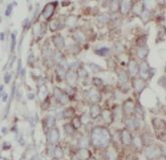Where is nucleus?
<instances>
[{
  "mask_svg": "<svg viewBox=\"0 0 166 160\" xmlns=\"http://www.w3.org/2000/svg\"><path fill=\"white\" fill-rule=\"evenodd\" d=\"M100 115H102L101 107L98 104L94 103L91 107H90V109H89V116H90V118L95 120V119H97L99 117Z\"/></svg>",
  "mask_w": 166,
  "mask_h": 160,
  "instance_id": "nucleus-4",
  "label": "nucleus"
},
{
  "mask_svg": "<svg viewBox=\"0 0 166 160\" xmlns=\"http://www.w3.org/2000/svg\"><path fill=\"white\" fill-rule=\"evenodd\" d=\"M54 96L57 99L59 103H61L62 104H66L68 101V96L67 93L63 92L62 90H60L59 88L54 89Z\"/></svg>",
  "mask_w": 166,
  "mask_h": 160,
  "instance_id": "nucleus-3",
  "label": "nucleus"
},
{
  "mask_svg": "<svg viewBox=\"0 0 166 160\" xmlns=\"http://www.w3.org/2000/svg\"><path fill=\"white\" fill-rule=\"evenodd\" d=\"M54 156L57 159H60V158H62L64 156V152H63L62 148H60L58 146L55 148V150H54Z\"/></svg>",
  "mask_w": 166,
  "mask_h": 160,
  "instance_id": "nucleus-12",
  "label": "nucleus"
},
{
  "mask_svg": "<svg viewBox=\"0 0 166 160\" xmlns=\"http://www.w3.org/2000/svg\"><path fill=\"white\" fill-rule=\"evenodd\" d=\"M89 99H91L92 101H94V103H95V100H99V99H100V96L98 95V92L91 91V92L89 93Z\"/></svg>",
  "mask_w": 166,
  "mask_h": 160,
  "instance_id": "nucleus-14",
  "label": "nucleus"
},
{
  "mask_svg": "<svg viewBox=\"0 0 166 160\" xmlns=\"http://www.w3.org/2000/svg\"><path fill=\"white\" fill-rule=\"evenodd\" d=\"M72 126L75 128V130H78L81 128L82 126V120L79 117H75L73 120H72Z\"/></svg>",
  "mask_w": 166,
  "mask_h": 160,
  "instance_id": "nucleus-11",
  "label": "nucleus"
},
{
  "mask_svg": "<svg viewBox=\"0 0 166 160\" xmlns=\"http://www.w3.org/2000/svg\"><path fill=\"white\" fill-rule=\"evenodd\" d=\"M65 130H66V133L68 135H72L75 132V128L70 124H66L65 125Z\"/></svg>",
  "mask_w": 166,
  "mask_h": 160,
  "instance_id": "nucleus-13",
  "label": "nucleus"
},
{
  "mask_svg": "<svg viewBox=\"0 0 166 160\" xmlns=\"http://www.w3.org/2000/svg\"><path fill=\"white\" fill-rule=\"evenodd\" d=\"M89 160H96V159H94V158H90Z\"/></svg>",
  "mask_w": 166,
  "mask_h": 160,
  "instance_id": "nucleus-17",
  "label": "nucleus"
},
{
  "mask_svg": "<svg viewBox=\"0 0 166 160\" xmlns=\"http://www.w3.org/2000/svg\"><path fill=\"white\" fill-rule=\"evenodd\" d=\"M102 83H103V82H102L101 79H98V78H94V79H93V84H94V85L100 86Z\"/></svg>",
  "mask_w": 166,
  "mask_h": 160,
  "instance_id": "nucleus-15",
  "label": "nucleus"
},
{
  "mask_svg": "<svg viewBox=\"0 0 166 160\" xmlns=\"http://www.w3.org/2000/svg\"><path fill=\"white\" fill-rule=\"evenodd\" d=\"M90 142L95 147H107L110 142V133L104 127H95L91 132Z\"/></svg>",
  "mask_w": 166,
  "mask_h": 160,
  "instance_id": "nucleus-1",
  "label": "nucleus"
},
{
  "mask_svg": "<svg viewBox=\"0 0 166 160\" xmlns=\"http://www.w3.org/2000/svg\"><path fill=\"white\" fill-rule=\"evenodd\" d=\"M66 77H67L68 82L70 85H73L75 82H77V80H78V74H77V72L74 71V70H68L67 72V76Z\"/></svg>",
  "mask_w": 166,
  "mask_h": 160,
  "instance_id": "nucleus-5",
  "label": "nucleus"
},
{
  "mask_svg": "<svg viewBox=\"0 0 166 160\" xmlns=\"http://www.w3.org/2000/svg\"><path fill=\"white\" fill-rule=\"evenodd\" d=\"M52 42L57 48H62L65 47V40L61 35H55L52 37Z\"/></svg>",
  "mask_w": 166,
  "mask_h": 160,
  "instance_id": "nucleus-6",
  "label": "nucleus"
},
{
  "mask_svg": "<svg viewBox=\"0 0 166 160\" xmlns=\"http://www.w3.org/2000/svg\"><path fill=\"white\" fill-rule=\"evenodd\" d=\"M131 140H132V138H131L129 132L126 130H124L122 132V141H123V143L127 145V144H130Z\"/></svg>",
  "mask_w": 166,
  "mask_h": 160,
  "instance_id": "nucleus-10",
  "label": "nucleus"
},
{
  "mask_svg": "<svg viewBox=\"0 0 166 160\" xmlns=\"http://www.w3.org/2000/svg\"><path fill=\"white\" fill-rule=\"evenodd\" d=\"M54 11H55V3H48L43 10L42 15L46 20H50L52 16Z\"/></svg>",
  "mask_w": 166,
  "mask_h": 160,
  "instance_id": "nucleus-2",
  "label": "nucleus"
},
{
  "mask_svg": "<svg viewBox=\"0 0 166 160\" xmlns=\"http://www.w3.org/2000/svg\"><path fill=\"white\" fill-rule=\"evenodd\" d=\"M77 155L79 156V158H80L81 160H89V159H90V156H91V154H90V152H89L87 149L83 148V149H81V150L79 151V153H78Z\"/></svg>",
  "mask_w": 166,
  "mask_h": 160,
  "instance_id": "nucleus-9",
  "label": "nucleus"
},
{
  "mask_svg": "<svg viewBox=\"0 0 166 160\" xmlns=\"http://www.w3.org/2000/svg\"><path fill=\"white\" fill-rule=\"evenodd\" d=\"M11 11V5H9V7H8V11H6L7 15H10Z\"/></svg>",
  "mask_w": 166,
  "mask_h": 160,
  "instance_id": "nucleus-16",
  "label": "nucleus"
},
{
  "mask_svg": "<svg viewBox=\"0 0 166 160\" xmlns=\"http://www.w3.org/2000/svg\"><path fill=\"white\" fill-rule=\"evenodd\" d=\"M49 139L51 143H56L59 140V132L56 128L50 129V132L49 135Z\"/></svg>",
  "mask_w": 166,
  "mask_h": 160,
  "instance_id": "nucleus-7",
  "label": "nucleus"
},
{
  "mask_svg": "<svg viewBox=\"0 0 166 160\" xmlns=\"http://www.w3.org/2000/svg\"><path fill=\"white\" fill-rule=\"evenodd\" d=\"M102 117H103V120L105 122H107V124H109V123L112 122L113 115H112V113H111L108 109L103 111V113H102Z\"/></svg>",
  "mask_w": 166,
  "mask_h": 160,
  "instance_id": "nucleus-8",
  "label": "nucleus"
}]
</instances>
